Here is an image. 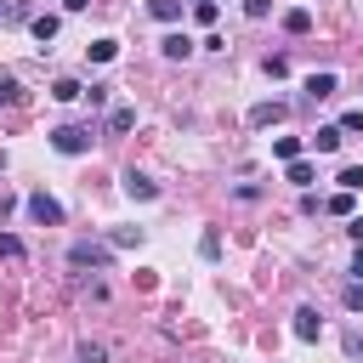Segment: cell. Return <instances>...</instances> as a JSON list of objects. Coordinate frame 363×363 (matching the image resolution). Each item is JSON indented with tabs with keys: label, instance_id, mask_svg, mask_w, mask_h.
I'll use <instances>...</instances> for the list:
<instances>
[{
	"label": "cell",
	"instance_id": "obj_1",
	"mask_svg": "<svg viewBox=\"0 0 363 363\" xmlns=\"http://www.w3.org/2000/svg\"><path fill=\"white\" fill-rule=\"evenodd\" d=\"M68 261H74V267H91V272H108V267H113V244L74 238V244H68Z\"/></svg>",
	"mask_w": 363,
	"mask_h": 363
},
{
	"label": "cell",
	"instance_id": "obj_2",
	"mask_svg": "<svg viewBox=\"0 0 363 363\" xmlns=\"http://www.w3.org/2000/svg\"><path fill=\"white\" fill-rule=\"evenodd\" d=\"M51 147L68 153V159H74V153H91V130H85V125H57V130H51Z\"/></svg>",
	"mask_w": 363,
	"mask_h": 363
},
{
	"label": "cell",
	"instance_id": "obj_3",
	"mask_svg": "<svg viewBox=\"0 0 363 363\" xmlns=\"http://www.w3.org/2000/svg\"><path fill=\"white\" fill-rule=\"evenodd\" d=\"M284 119H289V108H284L278 96H272V102H255V108H250V125H255V130H267V125H284Z\"/></svg>",
	"mask_w": 363,
	"mask_h": 363
},
{
	"label": "cell",
	"instance_id": "obj_4",
	"mask_svg": "<svg viewBox=\"0 0 363 363\" xmlns=\"http://www.w3.org/2000/svg\"><path fill=\"white\" fill-rule=\"evenodd\" d=\"M125 193H130L136 204H153V199H159V182L142 176V170H125Z\"/></svg>",
	"mask_w": 363,
	"mask_h": 363
},
{
	"label": "cell",
	"instance_id": "obj_5",
	"mask_svg": "<svg viewBox=\"0 0 363 363\" xmlns=\"http://www.w3.org/2000/svg\"><path fill=\"white\" fill-rule=\"evenodd\" d=\"M28 216L45 221V227H57V221H62V204H57L51 193H28Z\"/></svg>",
	"mask_w": 363,
	"mask_h": 363
},
{
	"label": "cell",
	"instance_id": "obj_6",
	"mask_svg": "<svg viewBox=\"0 0 363 363\" xmlns=\"http://www.w3.org/2000/svg\"><path fill=\"white\" fill-rule=\"evenodd\" d=\"M318 335H323V318H318L312 306H301V312H295V340H318Z\"/></svg>",
	"mask_w": 363,
	"mask_h": 363
},
{
	"label": "cell",
	"instance_id": "obj_7",
	"mask_svg": "<svg viewBox=\"0 0 363 363\" xmlns=\"http://www.w3.org/2000/svg\"><path fill=\"white\" fill-rule=\"evenodd\" d=\"M335 85H340V74H329V68H323V74H312V79H306V96H312V102H323V96H335Z\"/></svg>",
	"mask_w": 363,
	"mask_h": 363
},
{
	"label": "cell",
	"instance_id": "obj_8",
	"mask_svg": "<svg viewBox=\"0 0 363 363\" xmlns=\"http://www.w3.org/2000/svg\"><path fill=\"white\" fill-rule=\"evenodd\" d=\"M159 51H164L170 62H182V57H193V40H187V34H164V40H159Z\"/></svg>",
	"mask_w": 363,
	"mask_h": 363
},
{
	"label": "cell",
	"instance_id": "obj_9",
	"mask_svg": "<svg viewBox=\"0 0 363 363\" xmlns=\"http://www.w3.org/2000/svg\"><path fill=\"white\" fill-rule=\"evenodd\" d=\"M340 142H346V136H340V125H323V130L312 136V147H318V153H340Z\"/></svg>",
	"mask_w": 363,
	"mask_h": 363
},
{
	"label": "cell",
	"instance_id": "obj_10",
	"mask_svg": "<svg viewBox=\"0 0 363 363\" xmlns=\"http://www.w3.org/2000/svg\"><path fill=\"white\" fill-rule=\"evenodd\" d=\"M284 28H289V34H312V11H306V6L284 11Z\"/></svg>",
	"mask_w": 363,
	"mask_h": 363
},
{
	"label": "cell",
	"instance_id": "obj_11",
	"mask_svg": "<svg viewBox=\"0 0 363 363\" xmlns=\"http://www.w3.org/2000/svg\"><path fill=\"white\" fill-rule=\"evenodd\" d=\"M85 57H91V62H113V57H119V40H91Z\"/></svg>",
	"mask_w": 363,
	"mask_h": 363
},
{
	"label": "cell",
	"instance_id": "obj_12",
	"mask_svg": "<svg viewBox=\"0 0 363 363\" xmlns=\"http://www.w3.org/2000/svg\"><path fill=\"white\" fill-rule=\"evenodd\" d=\"M51 96H57V102H79V96H85V85H79V79H57V85H51Z\"/></svg>",
	"mask_w": 363,
	"mask_h": 363
},
{
	"label": "cell",
	"instance_id": "obj_13",
	"mask_svg": "<svg viewBox=\"0 0 363 363\" xmlns=\"http://www.w3.org/2000/svg\"><path fill=\"white\" fill-rule=\"evenodd\" d=\"M130 125H136V108H125V102L108 108V130H130Z\"/></svg>",
	"mask_w": 363,
	"mask_h": 363
},
{
	"label": "cell",
	"instance_id": "obj_14",
	"mask_svg": "<svg viewBox=\"0 0 363 363\" xmlns=\"http://www.w3.org/2000/svg\"><path fill=\"white\" fill-rule=\"evenodd\" d=\"M108 244H113V250H136V244H142V227H113Z\"/></svg>",
	"mask_w": 363,
	"mask_h": 363
},
{
	"label": "cell",
	"instance_id": "obj_15",
	"mask_svg": "<svg viewBox=\"0 0 363 363\" xmlns=\"http://www.w3.org/2000/svg\"><path fill=\"white\" fill-rule=\"evenodd\" d=\"M335 182H340V193H363V164H346Z\"/></svg>",
	"mask_w": 363,
	"mask_h": 363
},
{
	"label": "cell",
	"instance_id": "obj_16",
	"mask_svg": "<svg viewBox=\"0 0 363 363\" xmlns=\"http://www.w3.org/2000/svg\"><path fill=\"white\" fill-rule=\"evenodd\" d=\"M147 11H153L159 23H176V17H182V0H147Z\"/></svg>",
	"mask_w": 363,
	"mask_h": 363
},
{
	"label": "cell",
	"instance_id": "obj_17",
	"mask_svg": "<svg viewBox=\"0 0 363 363\" xmlns=\"http://www.w3.org/2000/svg\"><path fill=\"white\" fill-rule=\"evenodd\" d=\"M28 28H34V40H40V45H45V40H57V28H62V23H57V17H34V23H28Z\"/></svg>",
	"mask_w": 363,
	"mask_h": 363
},
{
	"label": "cell",
	"instance_id": "obj_18",
	"mask_svg": "<svg viewBox=\"0 0 363 363\" xmlns=\"http://www.w3.org/2000/svg\"><path fill=\"white\" fill-rule=\"evenodd\" d=\"M272 153L289 164V159H301V142H295V136H272Z\"/></svg>",
	"mask_w": 363,
	"mask_h": 363
},
{
	"label": "cell",
	"instance_id": "obj_19",
	"mask_svg": "<svg viewBox=\"0 0 363 363\" xmlns=\"http://www.w3.org/2000/svg\"><path fill=\"white\" fill-rule=\"evenodd\" d=\"M289 182H295V187H306V182H318V170H312L306 159H289Z\"/></svg>",
	"mask_w": 363,
	"mask_h": 363
},
{
	"label": "cell",
	"instance_id": "obj_20",
	"mask_svg": "<svg viewBox=\"0 0 363 363\" xmlns=\"http://www.w3.org/2000/svg\"><path fill=\"white\" fill-rule=\"evenodd\" d=\"M74 357H79V363H108V346H102V340H85Z\"/></svg>",
	"mask_w": 363,
	"mask_h": 363
},
{
	"label": "cell",
	"instance_id": "obj_21",
	"mask_svg": "<svg viewBox=\"0 0 363 363\" xmlns=\"http://www.w3.org/2000/svg\"><path fill=\"white\" fill-rule=\"evenodd\" d=\"M0 255H6V261H23V238H17V233H0Z\"/></svg>",
	"mask_w": 363,
	"mask_h": 363
},
{
	"label": "cell",
	"instance_id": "obj_22",
	"mask_svg": "<svg viewBox=\"0 0 363 363\" xmlns=\"http://www.w3.org/2000/svg\"><path fill=\"white\" fill-rule=\"evenodd\" d=\"M340 136H363V108H352V113H340Z\"/></svg>",
	"mask_w": 363,
	"mask_h": 363
},
{
	"label": "cell",
	"instance_id": "obj_23",
	"mask_svg": "<svg viewBox=\"0 0 363 363\" xmlns=\"http://www.w3.org/2000/svg\"><path fill=\"white\" fill-rule=\"evenodd\" d=\"M323 210H329V216H352V193H335V199H323Z\"/></svg>",
	"mask_w": 363,
	"mask_h": 363
},
{
	"label": "cell",
	"instance_id": "obj_24",
	"mask_svg": "<svg viewBox=\"0 0 363 363\" xmlns=\"http://www.w3.org/2000/svg\"><path fill=\"white\" fill-rule=\"evenodd\" d=\"M199 255H204V261H221V238L204 233V238H199Z\"/></svg>",
	"mask_w": 363,
	"mask_h": 363
},
{
	"label": "cell",
	"instance_id": "obj_25",
	"mask_svg": "<svg viewBox=\"0 0 363 363\" xmlns=\"http://www.w3.org/2000/svg\"><path fill=\"white\" fill-rule=\"evenodd\" d=\"M346 306H352V312H363V284H346Z\"/></svg>",
	"mask_w": 363,
	"mask_h": 363
},
{
	"label": "cell",
	"instance_id": "obj_26",
	"mask_svg": "<svg viewBox=\"0 0 363 363\" xmlns=\"http://www.w3.org/2000/svg\"><path fill=\"white\" fill-rule=\"evenodd\" d=\"M244 11H250V17H267V11H272V0H244Z\"/></svg>",
	"mask_w": 363,
	"mask_h": 363
},
{
	"label": "cell",
	"instance_id": "obj_27",
	"mask_svg": "<svg viewBox=\"0 0 363 363\" xmlns=\"http://www.w3.org/2000/svg\"><path fill=\"white\" fill-rule=\"evenodd\" d=\"M346 233H352V244H363V216H346Z\"/></svg>",
	"mask_w": 363,
	"mask_h": 363
},
{
	"label": "cell",
	"instance_id": "obj_28",
	"mask_svg": "<svg viewBox=\"0 0 363 363\" xmlns=\"http://www.w3.org/2000/svg\"><path fill=\"white\" fill-rule=\"evenodd\" d=\"M352 278L363 284V244H357V255H352Z\"/></svg>",
	"mask_w": 363,
	"mask_h": 363
},
{
	"label": "cell",
	"instance_id": "obj_29",
	"mask_svg": "<svg viewBox=\"0 0 363 363\" xmlns=\"http://www.w3.org/2000/svg\"><path fill=\"white\" fill-rule=\"evenodd\" d=\"M62 6H68V11H85V6H91V0H62Z\"/></svg>",
	"mask_w": 363,
	"mask_h": 363
},
{
	"label": "cell",
	"instance_id": "obj_30",
	"mask_svg": "<svg viewBox=\"0 0 363 363\" xmlns=\"http://www.w3.org/2000/svg\"><path fill=\"white\" fill-rule=\"evenodd\" d=\"M193 6H204V0H193Z\"/></svg>",
	"mask_w": 363,
	"mask_h": 363
}]
</instances>
